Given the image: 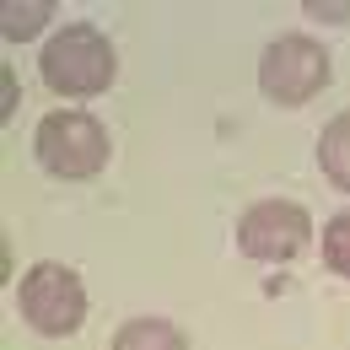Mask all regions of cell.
Returning <instances> with one entry per match:
<instances>
[{
    "instance_id": "obj_1",
    "label": "cell",
    "mask_w": 350,
    "mask_h": 350,
    "mask_svg": "<svg viewBox=\"0 0 350 350\" xmlns=\"http://www.w3.org/2000/svg\"><path fill=\"white\" fill-rule=\"evenodd\" d=\"M113 70H119V54L92 22H70L38 49V76L59 97H97L113 87Z\"/></svg>"
},
{
    "instance_id": "obj_2",
    "label": "cell",
    "mask_w": 350,
    "mask_h": 350,
    "mask_svg": "<svg viewBox=\"0 0 350 350\" xmlns=\"http://www.w3.org/2000/svg\"><path fill=\"white\" fill-rule=\"evenodd\" d=\"M33 151H38V167L65 183H81V178H97L108 167V151L113 140L108 130L81 113V108H59V113H44L38 119V135H33Z\"/></svg>"
},
{
    "instance_id": "obj_3",
    "label": "cell",
    "mask_w": 350,
    "mask_h": 350,
    "mask_svg": "<svg viewBox=\"0 0 350 350\" xmlns=\"http://www.w3.org/2000/svg\"><path fill=\"white\" fill-rule=\"evenodd\" d=\"M16 312L33 334H49V340H65L87 323V286L70 264H33L16 286Z\"/></svg>"
},
{
    "instance_id": "obj_4",
    "label": "cell",
    "mask_w": 350,
    "mask_h": 350,
    "mask_svg": "<svg viewBox=\"0 0 350 350\" xmlns=\"http://www.w3.org/2000/svg\"><path fill=\"white\" fill-rule=\"evenodd\" d=\"M329 87V49L307 33H280L259 54V92L280 108H302Z\"/></svg>"
},
{
    "instance_id": "obj_5",
    "label": "cell",
    "mask_w": 350,
    "mask_h": 350,
    "mask_svg": "<svg viewBox=\"0 0 350 350\" xmlns=\"http://www.w3.org/2000/svg\"><path fill=\"white\" fill-rule=\"evenodd\" d=\"M312 243V216L297 200H254L237 221V248L254 264H286Z\"/></svg>"
},
{
    "instance_id": "obj_6",
    "label": "cell",
    "mask_w": 350,
    "mask_h": 350,
    "mask_svg": "<svg viewBox=\"0 0 350 350\" xmlns=\"http://www.w3.org/2000/svg\"><path fill=\"white\" fill-rule=\"evenodd\" d=\"M318 167H323V178L334 189L350 194V108L323 124V135H318Z\"/></svg>"
},
{
    "instance_id": "obj_7",
    "label": "cell",
    "mask_w": 350,
    "mask_h": 350,
    "mask_svg": "<svg viewBox=\"0 0 350 350\" xmlns=\"http://www.w3.org/2000/svg\"><path fill=\"white\" fill-rule=\"evenodd\" d=\"M108 350H189V340L167 318H130V323H119Z\"/></svg>"
},
{
    "instance_id": "obj_8",
    "label": "cell",
    "mask_w": 350,
    "mask_h": 350,
    "mask_svg": "<svg viewBox=\"0 0 350 350\" xmlns=\"http://www.w3.org/2000/svg\"><path fill=\"white\" fill-rule=\"evenodd\" d=\"M49 16H54L49 0H16V5L0 11V33H5V44H27L49 27Z\"/></svg>"
},
{
    "instance_id": "obj_9",
    "label": "cell",
    "mask_w": 350,
    "mask_h": 350,
    "mask_svg": "<svg viewBox=\"0 0 350 350\" xmlns=\"http://www.w3.org/2000/svg\"><path fill=\"white\" fill-rule=\"evenodd\" d=\"M323 264L350 280V211H334L323 226Z\"/></svg>"
},
{
    "instance_id": "obj_10",
    "label": "cell",
    "mask_w": 350,
    "mask_h": 350,
    "mask_svg": "<svg viewBox=\"0 0 350 350\" xmlns=\"http://www.w3.org/2000/svg\"><path fill=\"white\" fill-rule=\"evenodd\" d=\"M307 16H318V22H345L350 0H307Z\"/></svg>"
},
{
    "instance_id": "obj_11",
    "label": "cell",
    "mask_w": 350,
    "mask_h": 350,
    "mask_svg": "<svg viewBox=\"0 0 350 350\" xmlns=\"http://www.w3.org/2000/svg\"><path fill=\"white\" fill-rule=\"evenodd\" d=\"M0 87H5V119H11V108H16V97H22V92H16V76L5 70V76H0Z\"/></svg>"
}]
</instances>
